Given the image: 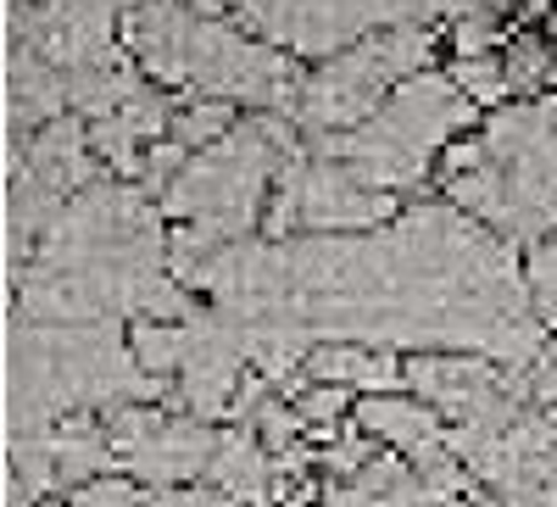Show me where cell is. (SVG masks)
<instances>
[{
  "label": "cell",
  "mask_w": 557,
  "mask_h": 507,
  "mask_svg": "<svg viewBox=\"0 0 557 507\" xmlns=\"http://www.w3.org/2000/svg\"><path fill=\"white\" fill-rule=\"evenodd\" d=\"M101 424L112 435L117 463L151 491H173L207 474L212 452L223 441L212 419H196V412H173L168 419V407H151V401H117L101 412Z\"/></svg>",
  "instance_id": "cell-9"
},
{
  "label": "cell",
  "mask_w": 557,
  "mask_h": 507,
  "mask_svg": "<svg viewBox=\"0 0 557 507\" xmlns=\"http://www.w3.org/2000/svg\"><path fill=\"white\" fill-rule=\"evenodd\" d=\"M502 62H507V84H513V96H524V89H535V84L552 73L557 57L546 51L541 34H519V39L502 45Z\"/></svg>",
  "instance_id": "cell-16"
},
{
  "label": "cell",
  "mask_w": 557,
  "mask_h": 507,
  "mask_svg": "<svg viewBox=\"0 0 557 507\" xmlns=\"http://www.w3.org/2000/svg\"><path fill=\"white\" fill-rule=\"evenodd\" d=\"M346 401H351V385H330V380H312V385H301V391H296L301 419H307V424H318V430H335V419L346 412Z\"/></svg>",
  "instance_id": "cell-17"
},
{
  "label": "cell",
  "mask_w": 557,
  "mask_h": 507,
  "mask_svg": "<svg viewBox=\"0 0 557 507\" xmlns=\"http://www.w3.org/2000/svg\"><path fill=\"white\" fill-rule=\"evenodd\" d=\"M168 380L139 368L117 318L101 324H34L12 312L7 330V441L57 430L78 412H107L117 401H151Z\"/></svg>",
  "instance_id": "cell-3"
},
{
  "label": "cell",
  "mask_w": 557,
  "mask_h": 507,
  "mask_svg": "<svg viewBox=\"0 0 557 507\" xmlns=\"http://www.w3.org/2000/svg\"><path fill=\"white\" fill-rule=\"evenodd\" d=\"M446 196L513 246L557 235V96L491 112L469 140L446 146Z\"/></svg>",
  "instance_id": "cell-5"
},
{
  "label": "cell",
  "mask_w": 557,
  "mask_h": 507,
  "mask_svg": "<svg viewBox=\"0 0 557 507\" xmlns=\"http://www.w3.org/2000/svg\"><path fill=\"white\" fill-rule=\"evenodd\" d=\"M285 251V312L312 341L480 351L502 368H535L546 351L513 240L457 201H418L374 235H301Z\"/></svg>",
  "instance_id": "cell-1"
},
{
  "label": "cell",
  "mask_w": 557,
  "mask_h": 507,
  "mask_svg": "<svg viewBox=\"0 0 557 507\" xmlns=\"http://www.w3.org/2000/svg\"><path fill=\"white\" fill-rule=\"evenodd\" d=\"M435 57V28L430 23H401V28H380L346 51L323 57L312 73H301L296 89V128L307 140L318 134H341L357 128L362 118H374L391 89L407 84L412 73H424V62Z\"/></svg>",
  "instance_id": "cell-8"
},
{
  "label": "cell",
  "mask_w": 557,
  "mask_h": 507,
  "mask_svg": "<svg viewBox=\"0 0 557 507\" xmlns=\"http://www.w3.org/2000/svg\"><path fill=\"white\" fill-rule=\"evenodd\" d=\"M524 280H530V307L541 324H557V235L535 240L524 257Z\"/></svg>",
  "instance_id": "cell-15"
},
{
  "label": "cell",
  "mask_w": 557,
  "mask_h": 507,
  "mask_svg": "<svg viewBox=\"0 0 557 507\" xmlns=\"http://www.w3.org/2000/svg\"><path fill=\"white\" fill-rule=\"evenodd\" d=\"M207 480L228 496H240L246 507H268L273 491H278V457L262 446V435L251 424L240 430H228L212 452V463H207Z\"/></svg>",
  "instance_id": "cell-10"
},
{
  "label": "cell",
  "mask_w": 557,
  "mask_h": 507,
  "mask_svg": "<svg viewBox=\"0 0 557 507\" xmlns=\"http://www.w3.org/2000/svg\"><path fill=\"white\" fill-rule=\"evenodd\" d=\"M469 123H480V101L462 96L451 73H412L391 89V101L374 118L341 134H318L307 146L318 157L346 162L380 190H424L435 157H446V140Z\"/></svg>",
  "instance_id": "cell-7"
},
{
  "label": "cell",
  "mask_w": 557,
  "mask_h": 507,
  "mask_svg": "<svg viewBox=\"0 0 557 507\" xmlns=\"http://www.w3.org/2000/svg\"><path fill=\"white\" fill-rule=\"evenodd\" d=\"M128 57L157 84L207 101H257L268 112H296L301 73L273 39L235 28L223 12H201L196 0H139L123 17Z\"/></svg>",
  "instance_id": "cell-4"
},
{
  "label": "cell",
  "mask_w": 557,
  "mask_h": 507,
  "mask_svg": "<svg viewBox=\"0 0 557 507\" xmlns=\"http://www.w3.org/2000/svg\"><path fill=\"white\" fill-rule=\"evenodd\" d=\"M67 507H157V502L139 491V485L117 480V474H101V480L78 485V491L67 496Z\"/></svg>",
  "instance_id": "cell-18"
},
{
  "label": "cell",
  "mask_w": 557,
  "mask_h": 507,
  "mask_svg": "<svg viewBox=\"0 0 557 507\" xmlns=\"http://www.w3.org/2000/svg\"><path fill=\"white\" fill-rule=\"evenodd\" d=\"M530 401L557 412V341H546V351H541V362H535V374H530Z\"/></svg>",
  "instance_id": "cell-19"
},
{
  "label": "cell",
  "mask_w": 557,
  "mask_h": 507,
  "mask_svg": "<svg viewBox=\"0 0 557 507\" xmlns=\"http://www.w3.org/2000/svg\"><path fill=\"white\" fill-rule=\"evenodd\" d=\"M128 346L139 357L151 380H178V362H184V318H139L128 330Z\"/></svg>",
  "instance_id": "cell-12"
},
{
  "label": "cell",
  "mask_w": 557,
  "mask_h": 507,
  "mask_svg": "<svg viewBox=\"0 0 557 507\" xmlns=\"http://www.w3.org/2000/svg\"><path fill=\"white\" fill-rule=\"evenodd\" d=\"M451 78H457L462 96L480 101V107H496V101L513 96V84H507V62H502L496 51H485V57H457V62H451Z\"/></svg>",
  "instance_id": "cell-14"
},
{
  "label": "cell",
  "mask_w": 557,
  "mask_h": 507,
  "mask_svg": "<svg viewBox=\"0 0 557 507\" xmlns=\"http://www.w3.org/2000/svg\"><path fill=\"white\" fill-rule=\"evenodd\" d=\"M162 201L123 184L78 190L28 268L12 280L17 312L34 324H101V318H184L173 285V235Z\"/></svg>",
  "instance_id": "cell-2"
},
{
  "label": "cell",
  "mask_w": 557,
  "mask_h": 507,
  "mask_svg": "<svg viewBox=\"0 0 557 507\" xmlns=\"http://www.w3.org/2000/svg\"><path fill=\"white\" fill-rule=\"evenodd\" d=\"M301 146V128L285 112H262L246 118L223 134L218 146L196 151L173 173V184L162 190V212L173 223V280L190 285L196 268L228 246V240H246L262 201L273 196V178Z\"/></svg>",
  "instance_id": "cell-6"
},
{
  "label": "cell",
  "mask_w": 557,
  "mask_h": 507,
  "mask_svg": "<svg viewBox=\"0 0 557 507\" xmlns=\"http://www.w3.org/2000/svg\"><path fill=\"white\" fill-rule=\"evenodd\" d=\"M235 128V101H207V96H196L184 112H173V128H168V140H178L184 151H207V146H218L223 134Z\"/></svg>",
  "instance_id": "cell-13"
},
{
  "label": "cell",
  "mask_w": 557,
  "mask_h": 507,
  "mask_svg": "<svg viewBox=\"0 0 557 507\" xmlns=\"http://www.w3.org/2000/svg\"><path fill=\"white\" fill-rule=\"evenodd\" d=\"M357 430L362 435H374V441H391L396 452H430L446 441V412L430 407L424 396L407 401L396 391H380V396H362L357 401Z\"/></svg>",
  "instance_id": "cell-11"
},
{
  "label": "cell",
  "mask_w": 557,
  "mask_h": 507,
  "mask_svg": "<svg viewBox=\"0 0 557 507\" xmlns=\"http://www.w3.org/2000/svg\"><path fill=\"white\" fill-rule=\"evenodd\" d=\"M552 45H557V0H552ZM552 78H557V62H552Z\"/></svg>",
  "instance_id": "cell-20"
}]
</instances>
